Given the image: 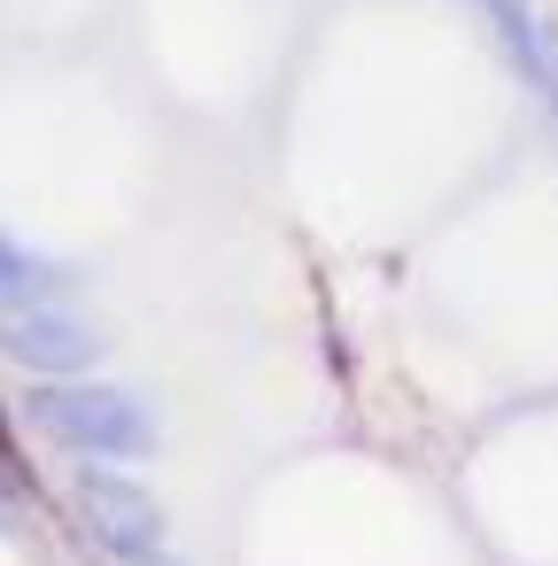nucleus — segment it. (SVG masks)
I'll return each instance as SVG.
<instances>
[{
	"mask_svg": "<svg viewBox=\"0 0 558 566\" xmlns=\"http://www.w3.org/2000/svg\"><path fill=\"white\" fill-rule=\"evenodd\" d=\"M32 419L78 458H148L156 450V419L133 388H102V380L63 373V380L32 388Z\"/></svg>",
	"mask_w": 558,
	"mask_h": 566,
	"instance_id": "f257e3e1",
	"label": "nucleus"
},
{
	"mask_svg": "<svg viewBox=\"0 0 558 566\" xmlns=\"http://www.w3.org/2000/svg\"><path fill=\"white\" fill-rule=\"evenodd\" d=\"M94 326H78L71 311H55L48 295H0V357H17L48 380L63 373H86L94 365Z\"/></svg>",
	"mask_w": 558,
	"mask_h": 566,
	"instance_id": "f03ea898",
	"label": "nucleus"
},
{
	"mask_svg": "<svg viewBox=\"0 0 558 566\" xmlns=\"http://www.w3.org/2000/svg\"><path fill=\"white\" fill-rule=\"evenodd\" d=\"M78 512L94 520V535H102L125 566L148 558V551H164V504H156L140 481L109 473V465H78Z\"/></svg>",
	"mask_w": 558,
	"mask_h": 566,
	"instance_id": "7ed1b4c3",
	"label": "nucleus"
},
{
	"mask_svg": "<svg viewBox=\"0 0 558 566\" xmlns=\"http://www.w3.org/2000/svg\"><path fill=\"white\" fill-rule=\"evenodd\" d=\"M504 40H512V55H519V71L535 78V94H543V109L558 117V32L535 17V9H519V17H504Z\"/></svg>",
	"mask_w": 558,
	"mask_h": 566,
	"instance_id": "20e7f679",
	"label": "nucleus"
},
{
	"mask_svg": "<svg viewBox=\"0 0 558 566\" xmlns=\"http://www.w3.org/2000/svg\"><path fill=\"white\" fill-rule=\"evenodd\" d=\"M0 295H55V264H40L32 249L0 233Z\"/></svg>",
	"mask_w": 558,
	"mask_h": 566,
	"instance_id": "39448f33",
	"label": "nucleus"
},
{
	"mask_svg": "<svg viewBox=\"0 0 558 566\" xmlns=\"http://www.w3.org/2000/svg\"><path fill=\"white\" fill-rule=\"evenodd\" d=\"M133 566H179V558H164V551H148V558H133Z\"/></svg>",
	"mask_w": 558,
	"mask_h": 566,
	"instance_id": "423d86ee",
	"label": "nucleus"
}]
</instances>
